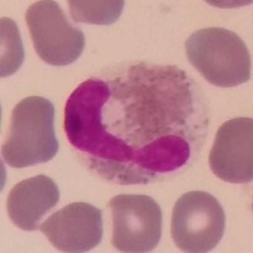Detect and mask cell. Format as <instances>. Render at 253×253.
I'll list each match as a JSON object with an SVG mask.
<instances>
[{"label": "cell", "mask_w": 253, "mask_h": 253, "mask_svg": "<svg viewBox=\"0 0 253 253\" xmlns=\"http://www.w3.org/2000/svg\"><path fill=\"white\" fill-rule=\"evenodd\" d=\"M90 78L70 95L65 132L79 157L110 182L150 184L182 170L203 144L198 85L173 65L137 62Z\"/></svg>", "instance_id": "6da1fadb"}, {"label": "cell", "mask_w": 253, "mask_h": 253, "mask_svg": "<svg viewBox=\"0 0 253 253\" xmlns=\"http://www.w3.org/2000/svg\"><path fill=\"white\" fill-rule=\"evenodd\" d=\"M224 230V209L211 194L189 191L176 202L171 218V237L182 252H210L219 245Z\"/></svg>", "instance_id": "277c9868"}, {"label": "cell", "mask_w": 253, "mask_h": 253, "mask_svg": "<svg viewBox=\"0 0 253 253\" xmlns=\"http://www.w3.org/2000/svg\"><path fill=\"white\" fill-rule=\"evenodd\" d=\"M113 219L112 243L126 253L151 252L162 234V210L147 195L122 194L109 202Z\"/></svg>", "instance_id": "8992f818"}, {"label": "cell", "mask_w": 253, "mask_h": 253, "mask_svg": "<svg viewBox=\"0 0 253 253\" xmlns=\"http://www.w3.org/2000/svg\"><path fill=\"white\" fill-rule=\"evenodd\" d=\"M26 22L37 55L48 65L67 66L83 53L85 36L67 22L56 1L41 0L32 4Z\"/></svg>", "instance_id": "5b68a950"}, {"label": "cell", "mask_w": 253, "mask_h": 253, "mask_svg": "<svg viewBox=\"0 0 253 253\" xmlns=\"http://www.w3.org/2000/svg\"><path fill=\"white\" fill-rule=\"evenodd\" d=\"M40 229L61 252H87L103 239V213L87 203H72L52 214Z\"/></svg>", "instance_id": "ba28073f"}, {"label": "cell", "mask_w": 253, "mask_h": 253, "mask_svg": "<svg viewBox=\"0 0 253 253\" xmlns=\"http://www.w3.org/2000/svg\"><path fill=\"white\" fill-rule=\"evenodd\" d=\"M57 152L53 104L42 96L20 100L12 112L8 139L1 148L4 161L24 169L51 161Z\"/></svg>", "instance_id": "7a4b0ae2"}, {"label": "cell", "mask_w": 253, "mask_h": 253, "mask_svg": "<svg viewBox=\"0 0 253 253\" xmlns=\"http://www.w3.org/2000/svg\"><path fill=\"white\" fill-rule=\"evenodd\" d=\"M1 61L0 76L6 78L19 70L24 60V49L17 23L9 18H1Z\"/></svg>", "instance_id": "8fae6325"}, {"label": "cell", "mask_w": 253, "mask_h": 253, "mask_svg": "<svg viewBox=\"0 0 253 253\" xmlns=\"http://www.w3.org/2000/svg\"><path fill=\"white\" fill-rule=\"evenodd\" d=\"M70 13L74 22L110 26L122 15L123 0H70Z\"/></svg>", "instance_id": "30bf717a"}, {"label": "cell", "mask_w": 253, "mask_h": 253, "mask_svg": "<svg viewBox=\"0 0 253 253\" xmlns=\"http://www.w3.org/2000/svg\"><path fill=\"white\" fill-rule=\"evenodd\" d=\"M60 190L56 182L46 175H37L18 182L8 195V215L22 230L40 229V220L56 207Z\"/></svg>", "instance_id": "9c48e42d"}, {"label": "cell", "mask_w": 253, "mask_h": 253, "mask_svg": "<svg viewBox=\"0 0 253 253\" xmlns=\"http://www.w3.org/2000/svg\"><path fill=\"white\" fill-rule=\"evenodd\" d=\"M214 175L230 184H248L253 180V119L234 118L216 132L209 153Z\"/></svg>", "instance_id": "52a82bcc"}, {"label": "cell", "mask_w": 253, "mask_h": 253, "mask_svg": "<svg viewBox=\"0 0 253 253\" xmlns=\"http://www.w3.org/2000/svg\"><path fill=\"white\" fill-rule=\"evenodd\" d=\"M187 60L205 80L219 87H234L251 79V56L234 32L225 28L199 29L185 43Z\"/></svg>", "instance_id": "3957f363"}]
</instances>
